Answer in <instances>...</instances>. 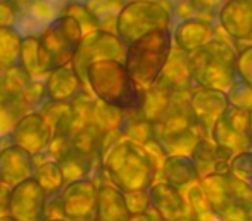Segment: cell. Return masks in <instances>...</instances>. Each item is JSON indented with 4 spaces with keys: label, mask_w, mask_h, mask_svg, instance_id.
Listing matches in <instances>:
<instances>
[{
    "label": "cell",
    "mask_w": 252,
    "mask_h": 221,
    "mask_svg": "<svg viewBox=\"0 0 252 221\" xmlns=\"http://www.w3.org/2000/svg\"><path fill=\"white\" fill-rule=\"evenodd\" d=\"M100 175L123 192L149 190L158 180V169L142 144L119 137L102 156ZM95 178V182L98 180ZM102 182V180H100Z\"/></svg>",
    "instance_id": "obj_1"
},
{
    "label": "cell",
    "mask_w": 252,
    "mask_h": 221,
    "mask_svg": "<svg viewBox=\"0 0 252 221\" xmlns=\"http://www.w3.org/2000/svg\"><path fill=\"white\" fill-rule=\"evenodd\" d=\"M88 90L109 105L125 113L140 111L145 90L131 78L125 63L118 59H102L88 64L85 71Z\"/></svg>",
    "instance_id": "obj_2"
},
{
    "label": "cell",
    "mask_w": 252,
    "mask_h": 221,
    "mask_svg": "<svg viewBox=\"0 0 252 221\" xmlns=\"http://www.w3.org/2000/svg\"><path fill=\"white\" fill-rule=\"evenodd\" d=\"M199 183L216 220L252 221V183L230 171L207 175Z\"/></svg>",
    "instance_id": "obj_3"
},
{
    "label": "cell",
    "mask_w": 252,
    "mask_h": 221,
    "mask_svg": "<svg viewBox=\"0 0 252 221\" xmlns=\"http://www.w3.org/2000/svg\"><path fill=\"white\" fill-rule=\"evenodd\" d=\"M173 47L171 28L154 30L128 45L125 66L144 90L159 81Z\"/></svg>",
    "instance_id": "obj_4"
},
{
    "label": "cell",
    "mask_w": 252,
    "mask_h": 221,
    "mask_svg": "<svg viewBox=\"0 0 252 221\" xmlns=\"http://www.w3.org/2000/svg\"><path fill=\"white\" fill-rule=\"evenodd\" d=\"M190 71L195 87L228 92L237 81V50L224 38L214 36L206 47L189 54Z\"/></svg>",
    "instance_id": "obj_5"
},
{
    "label": "cell",
    "mask_w": 252,
    "mask_h": 221,
    "mask_svg": "<svg viewBox=\"0 0 252 221\" xmlns=\"http://www.w3.org/2000/svg\"><path fill=\"white\" fill-rule=\"evenodd\" d=\"M173 2V0H171ZM171 2L159 0H126L116 19V35L130 45L154 30L171 28Z\"/></svg>",
    "instance_id": "obj_6"
},
{
    "label": "cell",
    "mask_w": 252,
    "mask_h": 221,
    "mask_svg": "<svg viewBox=\"0 0 252 221\" xmlns=\"http://www.w3.org/2000/svg\"><path fill=\"white\" fill-rule=\"evenodd\" d=\"M85 36L83 26L74 16L59 14L49 26L38 33L43 59L50 71L73 61Z\"/></svg>",
    "instance_id": "obj_7"
},
{
    "label": "cell",
    "mask_w": 252,
    "mask_h": 221,
    "mask_svg": "<svg viewBox=\"0 0 252 221\" xmlns=\"http://www.w3.org/2000/svg\"><path fill=\"white\" fill-rule=\"evenodd\" d=\"M126 49L128 45L114 32L97 28L83 36L71 64L76 69V73L85 80V71H87L88 64L102 59H118L125 63Z\"/></svg>",
    "instance_id": "obj_8"
},
{
    "label": "cell",
    "mask_w": 252,
    "mask_h": 221,
    "mask_svg": "<svg viewBox=\"0 0 252 221\" xmlns=\"http://www.w3.org/2000/svg\"><path fill=\"white\" fill-rule=\"evenodd\" d=\"M249 113L247 109L228 105L223 116L218 120L211 131L213 142L221 149H226L231 154L242 151H249L252 147L251 137H249Z\"/></svg>",
    "instance_id": "obj_9"
},
{
    "label": "cell",
    "mask_w": 252,
    "mask_h": 221,
    "mask_svg": "<svg viewBox=\"0 0 252 221\" xmlns=\"http://www.w3.org/2000/svg\"><path fill=\"white\" fill-rule=\"evenodd\" d=\"M59 195L67 221H97L98 183L94 178L66 183Z\"/></svg>",
    "instance_id": "obj_10"
},
{
    "label": "cell",
    "mask_w": 252,
    "mask_h": 221,
    "mask_svg": "<svg viewBox=\"0 0 252 221\" xmlns=\"http://www.w3.org/2000/svg\"><path fill=\"white\" fill-rule=\"evenodd\" d=\"M230 105L226 92L206 87H193L190 92V107L193 118L206 137H211L214 125L218 123L226 107Z\"/></svg>",
    "instance_id": "obj_11"
},
{
    "label": "cell",
    "mask_w": 252,
    "mask_h": 221,
    "mask_svg": "<svg viewBox=\"0 0 252 221\" xmlns=\"http://www.w3.org/2000/svg\"><path fill=\"white\" fill-rule=\"evenodd\" d=\"M9 140L35 156L47 151L52 140V128L40 111H32L19 118Z\"/></svg>",
    "instance_id": "obj_12"
},
{
    "label": "cell",
    "mask_w": 252,
    "mask_h": 221,
    "mask_svg": "<svg viewBox=\"0 0 252 221\" xmlns=\"http://www.w3.org/2000/svg\"><path fill=\"white\" fill-rule=\"evenodd\" d=\"M49 195L35 178L18 183L11 190V214L19 221H43Z\"/></svg>",
    "instance_id": "obj_13"
},
{
    "label": "cell",
    "mask_w": 252,
    "mask_h": 221,
    "mask_svg": "<svg viewBox=\"0 0 252 221\" xmlns=\"http://www.w3.org/2000/svg\"><path fill=\"white\" fill-rule=\"evenodd\" d=\"M35 173V158L26 149L12 144L9 138L0 144V182L9 187L32 178Z\"/></svg>",
    "instance_id": "obj_14"
},
{
    "label": "cell",
    "mask_w": 252,
    "mask_h": 221,
    "mask_svg": "<svg viewBox=\"0 0 252 221\" xmlns=\"http://www.w3.org/2000/svg\"><path fill=\"white\" fill-rule=\"evenodd\" d=\"M171 33L175 47L187 54H192L206 47L216 36V26L202 16H192V18L176 21L171 28Z\"/></svg>",
    "instance_id": "obj_15"
},
{
    "label": "cell",
    "mask_w": 252,
    "mask_h": 221,
    "mask_svg": "<svg viewBox=\"0 0 252 221\" xmlns=\"http://www.w3.org/2000/svg\"><path fill=\"white\" fill-rule=\"evenodd\" d=\"M220 28L235 42L252 38V0H224L218 11Z\"/></svg>",
    "instance_id": "obj_16"
},
{
    "label": "cell",
    "mask_w": 252,
    "mask_h": 221,
    "mask_svg": "<svg viewBox=\"0 0 252 221\" xmlns=\"http://www.w3.org/2000/svg\"><path fill=\"white\" fill-rule=\"evenodd\" d=\"M87 88L85 80L76 73L73 64L54 67L45 78V92L49 100L71 102Z\"/></svg>",
    "instance_id": "obj_17"
},
{
    "label": "cell",
    "mask_w": 252,
    "mask_h": 221,
    "mask_svg": "<svg viewBox=\"0 0 252 221\" xmlns=\"http://www.w3.org/2000/svg\"><path fill=\"white\" fill-rule=\"evenodd\" d=\"M149 197H151V206L166 221H175L185 213H189L185 192L164 180H156L152 183L149 189Z\"/></svg>",
    "instance_id": "obj_18"
},
{
    "label": "cell",
    "mask_w": 252,
    "mask_h": 221,
    "mask_svg": "<svg viewBox=\"0 0 252 221\" xmlns=\"http://www.w3.org/2000/svg\"><path fill=\"white\" fill-rule=\"evenodd\" d=\"M235 154H231L226 149L218 147L211 137H202L193 147L190 158L195 164L199 178H204V176L213 175V173L230 171V159Z\"/></svg>",
    "instance_id": "obj_19"
},
{
    "label": "cell",
    "mask_w": 252,
    "mask_h": 221,
    "mask_svg": "<svg viewBox=\"0 0 252 221\" xmlns=\"http://www.w3.org/2000/svg\"><path fill=\"white\" fill-rule=\"evenodd\" d=\"M56 161L59 162L61 169H63L66 183L76 182V180H81V178H88V176L95 180L102 168L100 159L80 151V149H76L73 144H71L69 147H67V151L63 152Z\"/></svg>",
    "instance_id": "obj_20"
},
{
    "label": "cell",
    "mask_w": 252,
    "mask_h": 221,
    "mask_svg": "<svg viewBox=\"0 0 252 221\" xmlns=\"http://www.w3.org/2000/svg\"><path fill=\"white\" fill-rule=\"evenodd\" d=\"M130 216L131 211L126 202L125 192L107 180L98 182L97 221H128Z\"/></svg>",
    "instance_id": "obj_21"
},
{
    "label": "cell",
    "mask_w": 252,
    "mask_h": 221,
    "mask_svg": "<svg viewBox=\"0 0 252 221\" xmlns=\"http://www.w3.org/2000/svg\"><path fill=\"white\" fill-rule=\"evenodd\" d=\"M158 83L168 87L171 92H189L193 85L192 71H190V56L178 47H173L171 56L166 63L162 74Z\"/></svg>",
    "instance_id": "obj_22"
},
{
    "label": "cell",
    "mask_w": 252,
    "mask_h": 221,
    "mask_svg": "<svg viewBox=\"0 0 252 221\" xmlns=\"http://www.w3.org/2000/svg\"><path fill=\"white\" fill-rule=\"evenodd\" d=\"M158 180H164V182L178 187L180 190H185L199 182L200 178L190 156L173 154L166 158L161 171L158 173Z\"/></svg>",
    "instance_id": "obj_23"
},
{
    "label": "cell",
    "mask_w": 252,
    "mask_h": 221,
    "mask_svg": "<svg viewBox=\"0 0 252 221\" xmlns=\"http://www.w3.org/2000/svg\"><path fill=\"white\" fill-rule=\"evenodd\" d=\"M47 120V123L52 128L54 135H71L74 130V114L71 102L49 100L47 98L43 105L38 109Z\"/></svg>",
    "instance_id": "obj_24"
},
{
    "label": "cell",
    "mask_w": 252,
    "mask_h": 221,
    "mask_svg": "<svg viewBox=\"0 0 252 221\" xmlns=\"http://www.w3.org/2000/svg\"><path fill=\"white\" fill-rule=\"evenodd\" d=\"M19 64L23 69L30 74L32 80H45L50 73L45 66V61L40 49L38 35H25L21 43V54H19Z\"/></svg>",
    "instance_id": "obj_25"
},
{
    "label": "cell",
    "mask_w": 252,
    "mask_h": 221,
    "mask_svg": "<svg viewBox=\"0 0 252 221\" xmlns=\"http://www.w3.org/2000/svg\"><path fill=\"white\" fill-rule=\"evenodd\" d=\"M171 100H173V92L168 87H164V85L156 83L151 88H145L140 113L144 114L145 120H149L154 125L168 113Z\"/></svg>",
    "instance_id": "obj_26"
},
{
    "label": "cell",
    "mask_w": 252,
    "mask_h": 221,
    "mask_svg": "<svg viewBox=\"0 0 252 221\" xmlns=\"http://www.w3.org/2000/svg\"><path fill=\"white\" fill-rule=\"evenodd\" d=\"M100 30L116 33V19L126 0H81Z\"/></svg>",
    "instance_id": "obj_27"
},
{
    "label": "cell",
    "mask_w": 252,
    "mask_h": 221,
    "mask_svg": "<svg viewBox=\"0 0 252 221\" xmlns=\"http://www.w3.org/2000/svg\"><path fill=\"white\" fill-rule=\"evenodd\" d=\"M23 36L18 26H0V69L19 64Z\"/></svg>",
    "instance_id": "obj_28"
},
{
    "label": "cell",
    "mask_w": 252,
    "mask_h": 221,
    "mask_svg": "<svg viewBox=\"0 0 252 221\" xmlns=\"http://www.w3.org/2000/svg\"><path fill=\"white\" fill-rule=\"evenodd\" d=\"M33 178L40 183V187L45 190V193L49 197L61 193V190L66 185L63 169H61L59 162H57L56 159H45V161H42L40 164H36Z\"/></svg>",
    "instance_id": "obj_29"
},
{
    "label": "cell",
    "mask_w": 252,
    "mask_h": 221,
    "mask_svg": "<svg viewBox=\"0 0 252 221\" xmlns=\"http://www.w3.org/2000/svg\"><path fill=\"white\" fill-rule=\"evenodd\" d=\"M119 133H121V137L130 138V140L137 142V144H142V145L154 137L152 123L149 120H145L140 111L125 113L123 123H121V126H119Z\"/></svg>",
    "instance_id": "obj_30"
},
{
    "label": "cell",
    "mask_w": 252,
    "mask_h": 221,
    "mask_svg": "<svg viewBox=\"0 0 252 221\" xmlns=\"http://www.w3.org/2000/svg\"><path fill=\"white\" fill-rule=\"evenodd\" d=\"M47 100V92H45V80H33L21 94L16 98H12L11 104L19 114L32 113V111H38Z\"/></svg>",
    "instance_id": "obj_31"
},
{
    "label": "cell",
    "mask_w": 252,
    "mask_h": 221,
    "mask_svg": "<svg viewBox=\"0 0 252 221\" xmlns=\"http://www.w3.org/2000/svg\"><path fill=\"white\" fill-rule=\"evenodd\" d=\"M32 81L33 80L23 69L21 64H14L11 67L0 69V85H2V90H4V95L7 100H12V98L18 97Z\"/></svg>",
    "instance_id": "obj_32"
},
{
    "label": "cell",
    "mask_w": 252,
    "mask_h": 221,
    "mask_svg": "<svg viewBox=\"0 0 252 221\" xmlns=\"http://www.w3.org/2000/svg\"><path fill=\"white\" fill-rule=\"evenodd\" d=\"M123 118H125V111L114 107V105H109L102 100H95L94 114H92V123L95 128L105 133V131H116L119 130L123 123Z\"/></svg>",
    "instance_id": "obj_33"
},
{
    "label": "cell",
    "mask_w": 252,
    "mask_h": 221,
    "mask_svg": "<svg viewBox=\"0 0 252 221\" xmlns=\"http://www.w3.org/2000/svg\"><path fill=\"white\" fill-rule=\"evenodd\" d=\"M226 97L231 105H237V107L252 111V83L251 81L237 78V81H235L230 90L226 92Z\"/></svg>",
    "instance_id": "obj_34"
},
{
    "label": "cell",
    "mask_w": 252,
    "mask_h": 221,
    "mask_svg": "<svg viewBox=\"0 0 252 221\" xmlns=\"http://www.w3.org/2000/svg\"><path fill=\"white\" fill-rule=\"evenodd\" d=\"M61 14L74 16V18L80 21V25L83 26L85 35L98 28L97 23H95V19L90 16V12L87 11V7L83 5V2H81V0H67L66 4H64L63 11H61Z\"/></svg>",
    "instance_id": "obj_35"
},
{
    "label": "cell",
    "mask_w": 252,
    "mask_h": 221,
    "mask_svg": "<svg viewBox=\"0 0 252 221\" xmlns=\"http://www.w3.org/2000/svg\"><path fill=\"white\" fill-rule=\"evenodd\" d=\"M19 118H21V114L16 111L14 105L11 104V100L0 102V142L11 137Z\"/></svg>",
    "instance_id": "obj_36"
},
{
    "label": "cell",
    "mask_w": 252,
    "mask_h": 221,
    "mask_svg": "<svg viewBox=\"0 0 252 221\" xmlns=\"http://www.w3.org/2000/svg\"><path fill=\"white\" fill-rule=\"evenodd\" d=\"M230 173H233L235 176H238L240 180L252 183V152L242 151L237 152L233 158L230 159Z\"/></svg>",
    "instance_id": "obj_37"
},
{
    "label": "cell",
    "mask_w": 252,
    "mask_h": 221,
    "mask_svg": "<svg viewBox=\"0 0 252 221\" xmlns=\"http://www.w3.org/2000/svg\"><path fill=\"white\" fill-rule=\"evenodd\" d=\"M235 69H237L238 78L252 83V45L244 47V49H240L237 52Z\"/></svg>",
    "instance_id": "obj_38"
},
{
    "label": "cell",
    "mask_w": 252,
    "mask_h": 221,
    "mask_svg": "<svg viewBox=\"0 0 252 221\" xmlns=\"http://www.w3.org/2000/svg\"><path fill=\"white\" fill-rule=\"evenodd\" d=\"M126 202L130 207L131 214L142 213L147 207H151V197H149V190H133V192H125Z\"/></svg>",
    "instance_id": "obj_39"
},
{
    "label": "cell",
    "mask_w": 252,
    "mask_h": 221,
    "mask_svg": "<svg viewBox=\"0 0 252 221\" xmlns=\"http://www.w3.org/2000/svg\"><path fill=\"white\" fill-rule=\"evenodd\" d=\"M144 149L147 151L149 158H151V161L154 162L156 169H158V173L161 171L162 164H164L166 158H168V152L164 151V147H162V144L158 140L156 137H152L151 140H147L144 144Z\"/></svg>",
    "instance_id": "obj_40"
},
{
    "label": "cell",
    "mask_w": 252,
    "mask_h": 221,
    "mask_svg": "<svg viewBox=\"0 0 252 221\" xmlns=\"http://www.w3.org/2000/svg\"><path fill=\"white\" fill-rule=\"evenodd\" d=\"M187 2H190L199 14H213V16H218V11L224 4V0H187Z\"/></svg>",
    "instance_id": "obj_41"
},
{
    "label": "cell",
    "mask_w": 252,
    "mask_h": 221,
    "mask_svg": "<svg viewBox=\"0 0 252 221\" xmlns=\"http://www.w3.org/2000/svg\"><path fill=\"white\" fill-rule=\"evenodd\" d=\"M19 21V12L7 0H0V26H16Z\"/></svg>",
    "instance_id": "obj_42"
},
{
    "label": "cell",
    "mask_w": 252,
    "mask_h": 221,
    "mask_svg": "<svg viewBox=\"0 0 252 221\" xmlns=\"http://www.w3.org/2000/svg\"><path fill=\"white\" fill-rule=\"evenodd\" d=\"M11 190L12 187L0 182V216L11 214Z\"/></svg>",
    "instance_id": "obj_43"
},
{
    "label": "cell",
    "mask_w": 252,
    "mask_h": 221,
    "mask_svg": "<svg viewBox=\"0 0 252 221\" xmlns=\"http://www.w3.org/2000/svg\"><path fill=\"white\" fill-rule=\"evenodd\" d=\"M128 221H166V220L154 209V207L151 206V207H147L145 211H142V213L131 214Z\"/></svg>",
    "instance_id": "obj_44"
},
{
    "label": "cell",
    "mask_w": 252,
    "mask_h": 221,
    "mask_svg": "<svg viewBox=\"0 0 252 221\" xmlns=\"http://www.w3.org/2000/svg\"><path fill=\"white\" fill-rule=\"evenodd\" d=\"M7 2L12 5V7L16 9V11L19 12V16H21L23 12H25L26 9H28L30 5H32L33 2H35V0H7Z\"/></svg>",
    "instance_id": "obj_45"
},
{
    "label": "cell",
    "mask_w": 252,
    "mask_h": 221,
    "mask_svg": "<svg viewBox=\"0 0 252 221\" xmlns=\"http://www.w3.org/2000/svg\"><path fill=\"white\" fill-rule=\"evenodd\" d=\"M0 221H19V220L12 216V214H7V216H0Z\"/></svg>",
    "instance_id": "obj_46"
},
{
    "label": "cell",
    "mask_w": 252,
    "mask_h": 221,
    "mask_svg": "<svg viewBox=\"0 0 252 221\" xmlns=\"http://www.w3.org/2000/svg\"><path fill=\"white\" fill-rule=\"evenodd\" d=\"M249 137H251V142H252V111L249 113Z\"/></svg>",
    "instance_id": "obj_47"
},
{
    "label": "cell",
    "mask_w": 252,
    "mask_h": 221,
    "mask_svg": "<svg viewBox=\"0 0 252 221\" xmlns=\"http://www.w3.org/2000/svg\"><path fill=\"white\" fill-rule=\"evenodd\" d=\"M43 221H67L66 218H47V220Z\"/></svg>",
    "instance_id": "obj_48"
},
{
    "label": "cell",
    "mask_w": 252,
    "mask_h": 221,
    "mask_svg": "<svg viewBox=\"0 0 252 221\" xmlns=\"http://www.w3.org/2000/svg\"><path fill=\"white\" fill-rule=\"evenodd\" d=\"M2 100H7V98H5L4 90H2V85H0V102H2Z\"/></svg>",
    "instance_id": "obj_49"
}]
</instances>
